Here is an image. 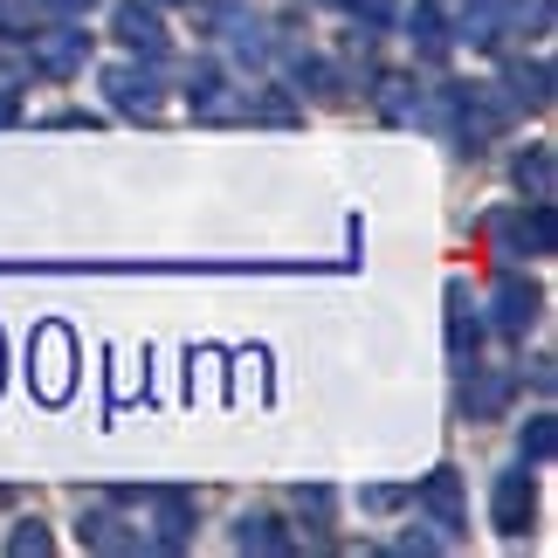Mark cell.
I'll return each instance as SVG.
<instances>
[{
    "label": "cell",
    "instance_id": "obj_8",
    "mask_svg": "<svg viewBox=\"0 0 558 558\" xmlns=\"http://www.w3.org/2000/svg\"><path fill=\"white\" fill-rule=\"evenodd\" d=\"M538 304H545L538 283H518V276H510V283H497V331L518 338V331L531 325V317H538Z\"/></svg>",
    "mask_w": 558,
    "mask_h": 558
},
{
    "label": "cell",
    "instance_id": "obj_3",
    "mask_svg": "<svg viewBox=\"0 0 558 558\" xmlns=\"http://www.w3.org/2000/svg\"><path fill=\"white\" fill-rule=\"evenodd\" d=\"M70 331H62V325H49V331H41L35 338V386H41V400H62V393H70Z\"/></svg>",
    "mask_w": 558,
    "mask_h": 558
},
{
    "label": "cell",
    "instance_id": "obj_23",
    "mask_svg": "<svg viewBox=\"0 0 558 558\" xmlns=\"http://www.w3.org/2000/svg\"><path fill=\"white\" fill-rule=\"evenodd\" d=\"M366 510H400V489H386V483L366 489Z\"/></svg>",
    "mask_w": 558,
    "mask_h": 558
},
{
    "label": "cell",
    "instance_id": "obj_15",
    "mask_svg": "<svg viewBox=\"0 0 558 558\" xmlns=\"http://www.w3.org/2000/svg\"><path fill=\"white\" fill-rule=\"evenodd\" d=\"M448 345H456V352L476 345V311H469V290L462 283H448Z\"/></svg>",
    "mask_w": 558,
    "mask_h": 558
},
{
    "label": "cell",
    "instance_id": "obj_10",
    "mask_svg": "<svg viewBox=\"0 0 558 558\" xmlns=\"http://www.w3.org/2000/svg\"><path fill=\"white\" fill-rule=\"evenodd\" d=\"M531 504H538V497H531V476H524V469H510V476L497 483V531L518 538V531L531 524Z\"/></svg>",
    "mask_w": 558,
    "mask_h": 558
},
{
    "label": "cell",
    "instance_id": "obj_9",
    "mask_svg": "<svg viewBox=\"0 0 558 558\" xmlns=\"http://www.w3.org/2000/svg\"><path fill=\"white\" fill-rule=\"evenodd\" d=\"M83 545H90V551H138L145 531L124 524V518H111V510H90V518H83Z\"/></svg>",
    "mask_w": 558,
    "mask_h": 558
},
{
    "label": "cell",
    "instance_id": "obj_5",
    "mask_svg": "<svg viewBox=\"0 0 558 558\" xmlns=\"http://www.w3.org/2000/svg\"><path fill=\"white\" fill-rule=\"evenodd\" d=\"M111 28H118L124 41H132V49H145V56H166V21H159V8H138V0H118Z\"/></svg>",
    "mask_w": 558,
    "mask_h": 558
},
{
    "label": "cell",
    "instance_id": "obj_20",
    "mask_svg": "<svg viewBox=\"0 0 558 558\" xmlns=\"http://www.w3.org/2000/svg\"><path fill=\"white\" fill-rule=\"evenodd\" d=\"M0 35H35V8H28V0H0Z\"/></svg>",
    "mask_w": 558,
    "mask_h": 558
},
{
    "label": "cell",
    "instance_id": "obj_2",
    "mask_svg": "<svg viewBox=\"0 0 558 558\" xmlns=\"http://www.w3.org/2000/svg\"><path fill=\"white\" fill-rule=\"evenodd\" d=\"M132 510H138L145 524H153V545H166V551L186 545V531H193V504L180 497V489H153V497H138Z\"/></svg>",
    "mask_w": 558,
    "mask_h": 558
},
{
    "label": "cell",
    "instance_id": "obj_7",
    "mask_svg": "<svg viewBox=\"0 0 558 558\" xmlns=\"http://www.w3.org/2000/svg\"><path fill=\"white\" fill-rule=\"evenodd\" d=\"M104 90H111L118 111H138V118L159 111V83L145 76V70H111V76H104Z\"/></svg>",
    "mask_w": 558,
    "mask_h": 558
},
{
    "label": "cell",
    "instance_id": "obj_1",
    "mask_svg": "<svg viewBox=\"0 0 558 558\" xmlns=\"http://www.w3.org/2000/svg\"><path fill=\"white\" fill-rule=\"evenodd\" d=\"M483 234L497 242V255H551V248H558V221H551V207H545V201H538V214H524V207L489 214Z\"/></svg>",
    "mask_w": 558,
    "mask_h": 558
},
{
    "label": "cell",
    "instance_id": "obj_14",
    "mask_svg": "<svg viewBox=\"0 0 558 558\" xmlns=\"http://www.w3.org/2000/svg\"><path fill=\"white\" fill-rule=\"evenodd\" d=\"M504 400H510V379L504 373H476V379H469V414H476V421L504 414Z\"/></svg>",
    "mask_w": 558,
    "mask_h": 558
},
{
    "label": "cell",
    "instance_id": "obj_11",
    "mask_svg": "<svg viewBox=\"0 0 558 558\" xmlns=\"http://www.w3.org/2000/svg\"><path fill=\"white\" fill-rule=\"evenodd\" d=\"M456 111H462L469 145H489V138H497V124H504V104H489L483 90H462V97H456Z\"/></svg>",
    "mask_w": 558,
    "mask_h": 558
},
{
    "label": "cell",
    "instance_id": "obj_21",
    "mask_svg": "<svg viewBox=\"0 0 558 558\" xmlns=\"http://www.w3.org/2000/svg\"><path fill=\"white\" fill-rule=\"evenodd\" d=\"M345 8H352L359 21H373V28H379V21H393V8H400V0H345Z\"/></svg>",
    "mask_w": 558,
    "mask_h": 558
},
{
    "label": "cell",
    "instance_id": "obj_19",
    "mask_svg": "<svg viewBox=\"0 0 558 558\" xmlns=\"http://www.w3.org/2000/svg\"><path fill=\"white\" fill-rule=\"evenodd\" d=\"M545 83H551L545 70H518V76H510V97H518V104H531V111H538V104L551 97V90H545Z\"/></svg>",
    "mask_w": 558,
    "mask_h": 558
},
{
    "label": "cell",
    "instance_id": "obj_6",
    "mask_svg": "<svg viewBox=\"0 0 558 558\" xmlns=\"http://www.w3.org/2000/svg\"><path fill=\"white\" fill-rule=\"evenodd\" d=\"M28 41H35V62H41V70H56V76L83 70V49H90L83 28H35Z\"/></svg>",
    "mask_w": 558,
    "mask_h": 558
},
{
    "label": "cell",
    "instance_id": "obj_17",
    "mask_svg": "<svg viewBox=\"0 0 558 558\" xmlns=\"http://www.w3.org/2000/svg\"><path fill=\"white\" fill-rule=\"evenodd\" d=\"M234 545L242 551H283V531H276L269 518H248V524H234Z\"/></svg>",
    "mask_w": 558,
    "mask_h": 558
},
{
    "label": "cell",
    "instance_id": "obj_12",
    "mask_svg": "<svg viewBox=\"0 0 558 558\" xmlns=\"http://www.w3.org/2000/svg\"><path fill=\"white\" fill-rule=\"evenodd\" d=\"M421 504L435 510L448 531H456V524H462V483H456V469H435V476L421 483Z\"/></svg>",
    "mask_w": 558,
    "mask_h": 558
},
{
    "label": "cell",
    "instance_id": "obj_4",
    "mask_svg": "<svg viewBox=\"0 0 558 558\" xmlns=\"http://www.w3.org/2000/svg\"><path fill=\"white\" fill-rule=\"evenodd\" d=\"M193 118H207V124H228V118H248V97L242 90H228L214 70H193Z\"/></svg>",
    "mask_w": 558,
    "mask_h": 558
},
{
    "label": "cell",
    "instance_id": "obj_13",
    "mask_svg": "<svg viewBox=\"0 0 558 558\" xmlns=\"http://www.w3.org/2000/svg\"><path fill=\"white\" fill-rule=\"evenodd\" d=\"M518 186H531V201H551V186H558V166H551V145H531V153L518 159Z\"/></svg>",
    "mask_w": 558,
    "mask_h": 558
},
{
    "label": "cell",
    "instance_id": "obj_24",
    "mask_svg": "<svg viewBox=\"0 0 558 558\" xmlns=\"http://www.w3.org/2000/svg\"><path fill=\"white\" fill-rule=\"evenodd\" d=\"M62 8H90V0H62Z\"/></svg>",
    "mask_w": 558,
    "mask_h": 558
},
{
    "label": "cell",
    "instance_id": "obj_18",
    "mask_svg": "<svg viewBox=\"0 0 558 558\" xmlns=\"http://www.w3.org/2000/svg\"><path fill=\"white\" fill-rule=\"evenodd\" d=\"M8 551H14V558H49V551H56V538H49L41 524H21L14 538H8Z\"/></svg>",
    "mask_w": 558,
    "mask_h": 558
},
{
    "label": "cell",
    "instance_id": "obj_16",
    "mask_svg": "<svg viewBox=\"0 0 558 558\" xmlns=\"http://www.w3.org/2000/svg\"><path fill=\"white\" fill-rule=\"evenodd\" d=\"M524 456H531V462H551V456H558V421H551V414H531V427H524Z\"/></svg>",
    "mask_w": 558,
    "mask_h": 558
},
{
    "label": "cell",
    "instance_id": "obj_22",
    "mask_svg": "<svg viewBox=\"0 0 558 558\" xmlns=\"http://www.w3.org/2000/svg\"><path fill=\"white\" fill-rule=\"evenodd\" d=\"M414 35L427 41V49H441V14L435 8H414Z\"/></svg>",
    "mask_w": 558,
    "mask_h": 558
}]
</instances>
